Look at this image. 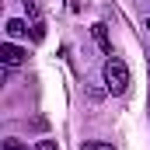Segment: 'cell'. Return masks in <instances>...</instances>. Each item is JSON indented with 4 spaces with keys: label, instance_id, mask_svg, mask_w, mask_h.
<instances>
[{
    "label": "cell",
    "instance_id": "10",
    "mask_svg": "<svg viewBox=\"0 0 150 150\" xmlns=\"http://www.w3.org/2000/svg\"><path fill=\"white\" fill-rule=\"evenodd\" d=\"M147 28H150V21H147Z\"/></svg>",
    "mask_w": 150,
    "mask_h": 150
},
{
    "label": "cell",
    "instance_id": "2",
    "mask_svg": "<svg viewBox=\"0 0 150 150\" xmlns=\"http://www.w3.org/2000/svg\"><path fill=\"white\" fill-rule=\"evenodd\" d=\"M25 59H28V56H25V49H18L14 42H4V45H0V63H4L7 70H11V67H21Z\"/></svg>",
    "mask_w": 150,
    "mask_h": 150
},
{
    "label": "cell",
    "instance_id": "6",
    "mask_svg": "<svg viewBox=\"0 0 150 150\" xmlns=\"http://www.w3.org/2000/svg\"><path fill=\"white\" fill-rule=\"evenodd\" d=\"M4 150H28L21 140H4Z\"/></svg>",
    "mask_w": 150,
    "mask_h": 150
},
{
    "label": "cell",
    "instance_id": "1",
    "mask_svg": "<svg viewBox=\"0 0 150 150\" xmlns=\"http://www.w3.org/2000/svg\"><path fill=\"white\" fill-rule=\"evenodd\" d=\"M105 87L112 94H126V87H129V67L119 56H108L105 59Z\"/></svg>",
    "mask_w": 150,
    "mask_h": 150
},
{
    "label": "cell",
    "instance_id": "8",
    "mask_svg": "<svg viewBox=\"0 0 150 150\" xmlns=\"http://www.w3.org/2000/svg\"><path fill=\"white\" fill-rule=\"evenodd\" d=\"M32 150H56V143H52V140H38Z\"/></svg>",
    "mask_w": 150,
    "mask_h": 150
},
{
    "label": "cell",
    "instance_id": "4",
    "mask_svg": "<svg viewBox=\"0 0 150 150\" xmlns=\"http://www.w3.org/2000/svg\"><path fill=\"white\" fill-rule=\"evenodd\" d=\"M91 32H94V42H98V45H101L105 52H112V45H108V32H105V25H94Z\"/></svg>",
    "mask_w": 150,
    "mask_h": 150
},
{
    "label": "cell",
    "instance_id": "7",
    "mask_svg": "<svg viewBox=\"0 0 150 150\" xmlns=\"http://www.w3.org/2000/svg\"><path fill=\"white\" fill-rule=\"evenodd\" d=\"M42 35H45V25L35 21V25H32V38H42Z\"/></svg>",
    "mask_w": 150,
    "mask_h": 150
},
{
    "label": "cell",
    "instance_id": "9",
    "mask_svg": "<svg viewBox=\"0 0 150 150\" xmlns=\"http://www.w3.org/2000/svg\"><path fill=\"white\" fill-rule=\"evenodd\" d=\"M21 4H25V11H28L32 18H35V14H38V4H35V0H21Z\"/></svg>",
    "mask_w": 150,
    "mask_h": 150
},
{
    "label": "cell",
    "instance_id": "5",
    "mask_svg": "<svg viewBox=\"0 0 150 150\" xmlns=\"http://www.w3.org/2000/svg\"><path fill=\"white\" fill-rule=\"evenodd\" d=\"M80 150H115L112 143H101V140H87V143H80Z\"/></svg>",
    "mask_w": 150,
    "mask_h": 150
},
{
    "label": "cell",
    "instance_id": "3",
    "mask_svg": "<svg viewBox=\"0 0 150 150\" xmlns=\"http://www.w3.org/2000/svg\"><path fill=\"white\" fill-rule=\"evenodd\" d=\"M7 35H11V38H25V35H28V25L18 21V18H11V21H7Z\"/></svg>",
    "mask_w": 150,
    "mask_h": 150
}]
</instances>
